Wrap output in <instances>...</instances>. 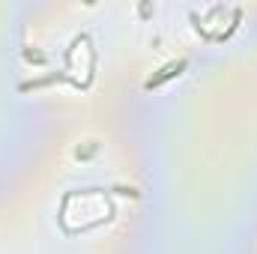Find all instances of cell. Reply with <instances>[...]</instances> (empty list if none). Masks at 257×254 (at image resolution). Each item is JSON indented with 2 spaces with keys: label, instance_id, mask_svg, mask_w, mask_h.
Listing matches in <instances>:
<instances>
[{
  "label": "cell",
  "instance_id": "obj_2",
  "mask_svg": "<svg viewBox=\"0 0 257 254\" xmlns=\"http://www.w3.org/2000/svg\"><path fill=\"white\" fill-rule=\"evenodd\" d=\"M24 57H27V60H36V63H45V54H39V51H30V48L24 51Z\"/></svg>",
  "mask_w": 257,
  "mask_h": 254
},
{
  "label": "cell",
  "instance_id": "obj_1",
  "mask_svg": "<svg viewBox=\"0 0 257 254\" xmlns=\"http://www.w3.org/2000/svg\"><path fill=\"white\" fill-rule=\"evenodd\" d=\"M186 66H189V60H177V63H168L165 69H162V72H159V75H153V78L147 81V90H153V87L165 84V81H168V78H174V75H180Z\"/></svg>",
  "mask_w": 257,
  "mask_h": 254
}]
</instances>
